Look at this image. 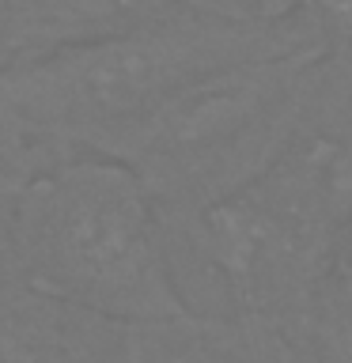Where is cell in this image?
Masks as SVG:
<instances>
[{
    "label": "cell",
    "mask_w": 352,
    "mask_h": 363,
    "mask_svg": "<svg viewBox=\"0 0 352 363\" xmlns=\"http://www.w3.org/2000/svg\"><path fill=\"white\" fill-rule=\"evenodd\" d=\"M170 238L144 182L95 152L65 155L34 174L8 220L19 280L133 329L197 314L178 284Z\"/></svg>",
    "instance_id": "cell-1"
},
{
    "label": "cell",
    "mask_w": 352,
    "mask_h": 363,
    "mask_svg": "<svg viewBox=\"0 0 352 363\" xmlns=\"http://www.w3.org/2000/svg\"><path fill=\"white\" fill-rule=\"evenodd\" d=\"M314 50L299 19L277 27L178 11L144 30L0 68V110L38 147L65 159L155 110L175 91L220 68Z\"/></svg>",
    "instance_id": "cell-2"
},
{
    "label": "cell",
    "mask_w": 352,
    "mask_h": 363,
    "mask_svg": "<svg viewBox=\"0 0 352 363\" xmlns=\"http://www.w3.org/2000/svg\"><path fill=\"white\" fill-rule=\"evenodd\" d=\"M318 61V50H299L209 72L91 152L129 167L178 231L273 167Z\"/></svg>",
    "instance_id": "cell-3"
},
{
    "label": "cell",
    "mask_w": 352,
    "mask_h": 363,
    "mask_svg": "<svg viewBox=\"0 0 352 363\" xmlns=\"http://www.w3.org/2000/svg\"><path fill=\"white\" fill-rule=\"evenodd\" d=\"M175 235L220 280L238 318L292 325L334 265V246L295 223L254 186L193 216Z\"/></svg>",
    "instance_id": "cell-4"
},
{
    "label": "cell",
    "mask_w": 352,
    "mask_h": 363,
    "mask_svg": "<svg viewBox=\"0 0 352 363\" xmlns=\"http://www.w3.org/2000/svg\"><path fill=\"white\" fill-rule=\"evenodd\" d=\"M254 189L334 250L352 231V61L314 65L288 140Z\"/></svg>",
    "instance_id": "cell-5"
},
{
    "label": "cell",
    "mask_w": 352,
    "mask_h": 363,
    "mask_svg": "<svg viewBox=\"0 0 352 363\" xmlns=\"http://www.w3.org/2000/svg\"><path fill=\"white\" fill-rule=\"evenodd\" d=\"M0 363H141V329L8 280L0 284Z\"/></svg>",
    "instance_id": "cell-6"
},
{
    "label": "cell",
    "mask_w": 352,
    "mask_h": 363,
    "mask_svg": "<svg viewBox=\"0 0 352 363\" xmlns=\"http://www.w3.org/2000/svg\"><path fill=\"white\" fill-rule=\"evenodd\" d=\"M178 11V0H0L4 68L121 38Z\"/></svg>",
    "instance_id": "cell-7"
},
{
    "label": "cell",
    "mask_w": 352,
    "mask_h": 363,
    "mask_svg": "<svg viewBox=\"0 0 352 363\" xmlns=\"http://www.w3.org/2000/svg\"><path fill=\"white\" fill-rule=\"evenodd\" d=\"M141 363H299L288 333L261 318L193 314L141 329Z\"/></svg>",
    "instance_id": "cell-8"
},
{
    "label": "cell",
    "mask_w": 352,
    "mask_h": 363,
    "mask_svg": "<svg viewBox=\"0 0 352 363\" xmlns=\"http://www.w3.org/2000/svg\"><path fill=\"white\" fill-rule=\"evenodd\" d=\"M295 19L322 57L352 61V0H299Z\"/></svg>",
    "instance_id": "cell-9"
},
{
    "label": "cell",
    "mask_w": 352,
    "mask_h": 363,
    "mask_svg": "<svg viewBox=\"0 0 352 363\" xmlns=\"http://www.w3.org/2000/svg\"><path fill=\"white\" fill-rule=\"evenodd\" d=\"M186 11L220 23H243V27H277L295 19L299 0H178Z\"/></svg>",
    "instance_id": "cell-10"
},
{
    "label": "cell",
    "mask_w": 352,
    "mask_h": 363,
    "mask_svg": "<svg viewBox=\"0 0 352 363\" xmlns=\"http://www.w3.org/2000/svg\"><path fill=\"white\" fill-rule=\"evenodd\" d=\"M329 277H334L345 291H352V231L337 242V250H334V265H329Z\"/></svg>",
    "instance_id": "cell-11"
},
{
    "label": "cell",
    "mask_w": 352,
    "mask_h": 363,
    "mask_svg": "<svg viewBox=\"0 0 352 363\" xmlns=\"http://www.w3.org/2000/svg\"><path fill=\"white\" fill-rule=\"evenodd\" d=\"M8 220L11 216H0V284L19 280L16 277V261H11V246H8Z\"/></svg>",
    "instance_id": "cell-12"
},
{
    "label": "cell",
    "mask_w": 352,
    "mask_h": 363,
    "mask_svg": "<svg viewBox=\"0 0 352 363\" xmlns=\"http://www.w3.org/2000/svg\"><path fill=\"white\" fill-rule=\"evenodd\" d=\"M0 68H4V50H0Z\"/></svg>",
    "instance_id": "cell-13"
}]
</instances>
